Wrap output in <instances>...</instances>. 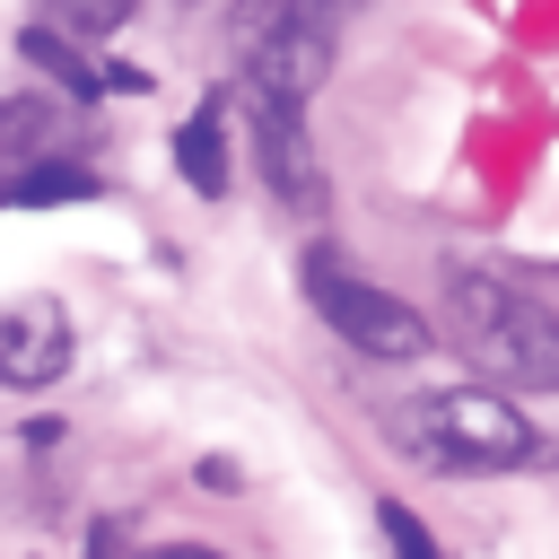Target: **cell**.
<instances>
[{"label": "cell", "instance_id": "obj_4", "mask_svg": "<svg viewBox=\"0 0 559 559\" xmlns=\"http://www.w3.org/2000/svg\"><path fill=\"white\" fill-rule=\"evenodd\" d=\"M332 44H341V9L332 0H280L245 44V79L306 105L323 87V70H332Z\"/></svg>", "mask_w": 559, "mask_h": 559}, {"label": "cell", "instance_id": "obj_9", "mask_svg": "<svg viewBox=\"0 0 559 559\" xmlns=\"http://www.w3.org/2000/svg\"><path fill=\"white\" fill-rule=\"evenodd\" d=\"M96 192V175L87 166H26V175H9L0 183V210H44V201H87Z\"/></svg>", "mask_w": 559, "mask_h": 559}, {"label": "cell", "instance_id": "obj_12", "mask_svg": "<svg viewBox=\"0 0 559 559\" xmlns=\"http://www.w3.org/2000/svg\"><path fill=\"white\" fill-rule=\"evenodd\" d=\"M384 542H393V559H445V550H437V533H428L411 507H384Z\"/></svg>", "mask_w": 559, "mask_h": 559}, {"label": "cell", "instance_id": "obj_11", "mask_svg": "<svg viewBox=\"0 0 559 559\" xmlns=\"http://www.w3.org/2000/svg\"><path fill=\"white\" fill-rule=\"evenodd\" d=\"M35 9H44V26H61V35H105V26L131 17V0H35Z\"/></svg>", "mask_w": 559, "mask_h": 559}, {"label": "cell", "instance_id": "obj_6", "mask_svg": "<svg viewBox=\"0 0 559 559\" xmlns=\"http://www.w3.org/2000/svg\"><path fill=\"white\" fill-rule=\"evenodd\" d=\"M70 367V314L52 297L0 306V384H52Z\"/></svg>", "mask_w": 559, "mask_h": 559}, {"label": "cell", "instance_id": "obj_8", "mask_svg": "<svg viewBox=\"0 0 559 559\" xmlns=\"http://www.w3.org/2000/svg\"><path fill=\"white\" fill-rule=\"evenodd\" d=\"M175 166H183V183H192L201 201L227 192V131H218V105H201V114L175 131Z\"/></svg>", "mask_w": 559, "mask_h": 559}, {"label": "cell", "instance_id": "obj_1", "mask_svg": "<svg viewBox=\"0 0 559 559\" xmlns=\"http://www.w3.org/2000/svg\"><path fill=\"white\" fill-rule=\"evenodd\" d=\"M445 323H454V341H463L498 384L559 393V314H550L533 288L454 262V271H445Z\"/></svg>", "mask_w": 559, "mask_h": 559}, {"label": "cell", "instance_id": "obj_5", "mask_svg": "<svg viewBox=\"0 0 559 559\" xmlns=\"http://www.w3.org/2000/svg\"><path fill=\"white\" fill-rule=\"evenodd\" d=\"M245 131H253V166L271 175L280 210L323 218V166H314V148H306V114H297V96H271V87L245 79Z\"/></svg>", "mask_w": 559, "mask_h": 559}, {"label": "cell", "instance_id": "obj_2", "mask_svg": "<svg viewBox=\"0 0 559 559\" xmlns=\"http://www.w3.org/2000/svg\"><path fill=\"white\" fill-rule=\"evenodd\" d=\"M384 428H393V445H402L411 463H428V472H515V463L542 454V437H533L498 393H419V402H402Z\"/></svg>", "mask_w": 559, "mask_h": 559}, {"label": "cell", "instance_id": "obj_13", "mask_svg": "<svg viewBox=\"0 0 559 559\" xmlns=\"http://www.w3.org/2000/svg\"><path fill=\"white\" fill-rule=\"evenodd\" d=\"M148 559H218L210 542H175V550H148Z\"/></svg>", "mask_w": 559, "mask_h": 559}, {"label": "cell", "instance_id": "obj_7", "mask_svg": "<svg viewBox=\"0 0 559 559\" xmlns=\"http://www.w3.org/2000/svg\"><path fill=\"white\" fill-rule=\"evenodd\" d=\"M17 52H26L35 70H52V79H61L70 96H105V87H148V79H140V70H122V61H114V70H96V61H87V52H79V44L61 35V26H44V17H35L26 35H17Z\"/></svg>", "mask_w": 559, "mask_h": 559}, {"label": "cell", "instance_id": "obj_10", "mask_svg": "<svg viewBox=\"0 0 559 559\" xmlns=\"http://www.w3.org/2000/svg\"><path fill=\"white\" fill-rule=\"evenodd\" d=\"M44 131H52V105L44 96H9L0 105V157H35Z\"/></svg>", "mask_w": 559, "mask_h": 559}, {"label": "cell", "instance_id": "obj_3", "mask_svg": "<svg viewBox=\"0 0 559 559\" xmlns=\"http://www.w3.org/2000/svg\"><path fill=\"white\" fill-rule=\"evenodd\" d=\"M306 306H314L349 349H367V358H428V323H419L393 288L358 280V271L332 262V253H306Z\"/></svg>", "mask_w": 559, "mask_h": 559}]
</instances>
